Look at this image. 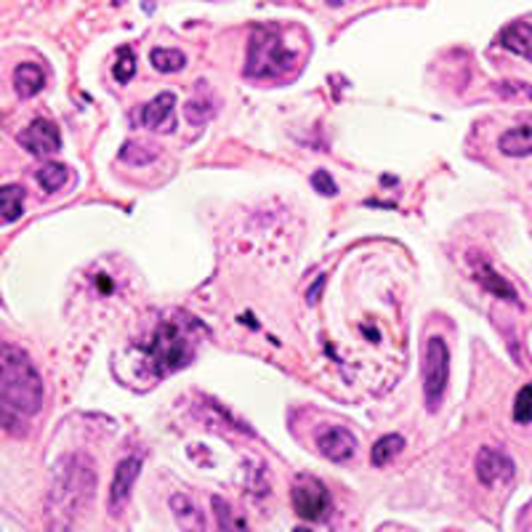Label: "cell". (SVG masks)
<instances>
[{"instance_id": "1", "label": "cell", "mask_w": 532, "mask_h": 532, "mask_svg": "<svg viewBox=\"0 0 532 532\" xmlns=\"http://www.w3.org/2000/svg\"><path fill=\"white\" fill-rule=\"evenodd\" d=\"M43 407V381L33 359L16 346H0V421L19 426Z\"/></svg>"}, {"instance_id": "2", "label": "cell", "mask_w": 532, "mask_h": 532, "mask_svg": "<svg viewBox=\"0 0 532 532\" xmlns=\"http://www.w3.org/2000/svg\"><path fill=\"white\" fill-rule=\"evenodd\" d=\"M195 327H197V322H192L189 317L163 319L157 325L152 338L142 344L144 365H146L152 378L171 376L178 367L189 365V359L195 356V344H197L192 336Z\"/></svg>"}, {"instance_id": "3", "label": "cell", "mask_w": 532, "mask_h": 532, "mask_svg": "<svg viewBox=\"0 0 532 532\" xmlns=\"http://www.w3.org/2000/svg\"><path fill=\"white\" fill-rule=\"evenodd\" d=\"M293 65H296V56L293 51H287L277 25H256L250 30L246 77H253V80L280 77Z\"/></svg>"}, {"instance_id": "4", "label": "cell", "mask_w": 532, "mask_h": 532, "mask_svg": "<svg viewBox=\"0 0 532 532\" xmlns=\"http://www.w3.org/2000/svg\"><path fill=\"white\" fill-rule=\"evenodd\" d=\"M447 384H450V349L442 336H431L424 356V396L428 413H437Z\"/></svg>"}, {"instance_id": "5", "label": "cell", "mask_w": 532, "mask_h": 532, "mask_svg": "<svg viewBox=\"0 0 532 532\" xmlns=\"http://www.w3.org/2000/svg\"><path fill=\"white\" fill-rule=\"evenodd\" d=\"M293 508L301 519L309 522H322L333 511V503L327 496V487L319 482L317 477H298L293 485Z\"/></svg>"}, {"instance_id": "6", "label": "cell", "mask_w": 532, "mask_h": 532, "mask_svg": "<svg viewBox=\"0 0 532 532\" xmlns=\"http://www.w3.org/2000/svg\"><path fill=\"white\" fill-rule=\"evenodd\" d=\"M517 474V466L514 461L497 450V447H482L479 456H477V477L485 487H496V485H506L511 482Z\"/></svg>"}, {"instance_id": "7", "label": "cell", "mask_w": 532, "mask_h": 532, "mask_svg": "<svg viewBox=\"0 0 532 532\" xmlns=\"http://www.w3.org/2000/svg\"><path fill=\"white\" fill-rule=\"evenodd\" d=\"M317 447L319 453L333 463H346L355 458L356 453V437L344 428V426H325L317 431Z\"/></svg>"}, {"instance_id": "8", "label": "cell", "mask_w": 532, "mask_h": 532, "mask_svg": "<svg viewBox=\"0 0 532 532\" xmlns=\"http://www.w3.org/2000/svg\"><path fill=\"white\" fill-rule=\"evenodd\" d=\"M136 117H139V125H144V128L174 134L176 131V96L168 94V91L155 96L152 102H146L136 112Z\"/></svg>"}, {"instance_id": "9", "label": "cell", "mask_w": 532, "mask_h": 532, "mask_svg": "<svg viewBox=\"0 0 532 532\" xmlns=\"http://www.w3.org/2000/svg\"><path fill=\"white\" fill-rule=\"evenodd\" d=\"M139 474H142V461L136 456H128V458L117 463L115 477H112V487H109V511L112 514H120L125 508Z\"/></svg>"}, {"instance_id": "10", "label": "cell", "mask_w": 532, "mask_h": 532, "mask_svg": "<svg viewBox=\"0 0 532 532\" xmlns=\"http://www.w3.org/2000/svg\"><path fill=\"white\" fill-rule=\"evenodd\" d=\"M19 144L27 149V152H33V155H51V152H56L59 146H62V136H59V128L51 123V120H45V117H37L33 120L22 134H19Z\"/></svg>"}, {"instance_id": "11", "label": "cell", "mask_w": 532, "mask_h": 532, "mask_svg": "<svg viewBox=\"0 0 532 532\" xmlns=\"http://www.w3.org/2000/svg\"><path fill=\"white\" fill-rule=\"evenodd\" d=\"M497 43H500L506 51H511V54H517V56L527 59V62L532 65V25L530 22H511L508 27H503V30H500Z\"/></svg>"}, {"instance_id": "12", "label": "cell", "mask_w": 532, "mask_h": 532, "mask_svg": "<svg viewBox=\"0 0 532 532\" xmlns=\"http://www.w3.org/2000/svg\"><path fill=\"white\" fill-rule=\"evenodd\" d=\"M497 149L506 157H527V155H532V117H525L517 128L506 131L497 139Z\"/></svg>"}, {"instance_id": "13", "label": "cell", "mask_w": 532, "mask_h": 532, "mask_svg": "<svg viewBox=\"0 0 532 532\" xmlns=\"http://www.w3.org/2000/svg\"><path fill=\"white\" fill-rule=\"evenodd\" d=\"M45 85V72L35 62H22L14 70V91L19 94V99H33L43 91Z\"/></svg>"}, {"instance_id": "14", "label": "cell", "mask_w": 532, "mask_h": 532, "mask_svg": "<svg viewBox=\"0 0 532 532\" xmlns=\"http://www.w3.org/2000/svg\"><path fill=\"white\" fill-rule=\"evenodd\" d=\"M25 186L19 184H8L0 186V221H16L25 213Z\"/></svg>"}, {"instance_id": "15", "label": "cell", "mask_w": 532, "mask_h": 532, "mask_svg": "<svg viewBox=\"0 0 532 532\" xmlns=\"http://www.w3.org/2000/svg\"><path fill=\"white\" fill-rule=\"evenodd\" d=\"M402 447H405V439H402L399 434H386V437H381V439L373 445L370 461H373L376 468H384V466H389V463L402 453Z\"/></svg>"}, {"instance_id": "16", "label": "cell", "mask_w": 532, "mask_h": 532, "mask_svg": "<svg viewBox=\"0 0 532 532\" xmlns=\"http://www.w3.org/2000/svg\"><path fill=\"white\" fill-rule=\"evenodd\" d=\"M149 62H152L155 70L163 72V75H174V72H181L186 67V56L178 48H152Z\"/></svg>"}, {"instance_id": "17", "label": "cell", "mask_w": 532, "mask_h": 532, "mask_svg": "<svg viewBox=\"0 0 532 532\" xmlns=\"http://www.w3.org/2000/svg\"><path fill=\"white\" fill-rule=\"evenodd\" d=\"M160 157V149L152 146V144L144 142H125L120 149V160L123 163H131V166H149Z\"/></svg>"}, {"instance_id": "18", "label": "cell", "mask_w": 532, "mask_h": 532, "mask_svg": "<svg viewBox=\"0 0 532 532\" xmlns=\"http://www.w3.org/2000/svg\"><path fill=\"white\" fill-rule=\"evenodd\" d=\"M35 178L45 192H59L70 181V171L62 163H45L43 168H37Z\"/></svg>"}, {"instance_id": "19", "label": "cell", "mask_w": 532, "mask_h": 532, "mask_svg": "<svg viewBox=\"0 0 532 532\" xmlns=\"http://www.w3.org/2000/svg\"><path fill=\"white\" fill-rule=\"evenodd\" d=\"M171 508H174V517H176V522L181 527H186V530H200L206 522H203V517L197 514V508L192 506V500L186 496H174L171 497Z\"/></svg>"}, {"instance_id": "20", "label": "cell", "mask_w": 532, "mask_h": 532, "mask_svg": "<svg viewBox=\"0 0 532 532\" xmlns=\"http://www.w3.org/2000/svg\"><path fill=\"white\" fill-rule=\"evenodd\" d=\"M213 508H216V525L221 530H246L248 527V522L243 517H235L232 506L224 497L213 496Z\"/></svg>"}, {"instance_id": "21", "label": "cell", "mask_w": 532, "mask_h": 532, "mask_svg": "<svg viewBox=\"0 0 532 532\" xmlns=\"http://www.w3.org/2000/svg\"><path fill=\"white\" fill-rule=\"evenodd\" d=\"M477 280L485 285L487 290H493L497 296H506L508 301H514V304H519V298H517V290L511 287V285L506 283L503 277H497L496 272L490 269V266H482L479 272H477Z\"/></svg>"}, {"instance_id": "22", "label": "cell", "mask_w": 532, "mask_h": 532, "mask_svg": "<svg viewBox=\"0 0 532 532\" xmlns=\"http://www.w3.org/2000/svg\"><path fill=\"white\" fill-rule=\"evenodd\" d=\"M134 75H136V54H134L131 45H123L117 51V62H115V80L120 85H125V83L134 80Z\"/></svg>"}, {"instance_id": "23", "label": "cell", "mask_w": 532, "mask_h": 532, "mask_svg": "<svg viewBox=\"0 0 532 532\" xmlns=\"http://www.w3.org/2000/svg\"><path fill=\"white\" fill-rule=\"evenodd\" d=\"M497 96L511 102H532V85L525 80H500L496 83Z\"/></svg>"}, {"instance_id": "24", "label": "cell", "mask_w": 532, "mask_h": 532, "mask_svg": "<svg viewBox=\"0 0 532 532\" xmlns=\"http://www.w3.org/2000/svg\"><path fill=\"white\" fill-rule=\"evenodd\" d=\"M514 421L517 424H532V386H522L514 402Z\"/></svg>"}, {"instance_id": "25", "label": "cell", "mask_w": 532, "mask_h": 532, "mask_svg": "<svg viewBox=\"0 0 532 532\" xmlns=\"http://www.w3.org/2000/svg\"><path fill=\"white\" fill-rule=\"evenodd\" d=\"M184 115H186V120H189L192 125H200V123L211 120L213 106H211V102H200V99H192L189 105L184 106Z\"/></svg>"}, {"instance_id": "26", "label": "cell", "mask_w": 532, "mask_h": 532, "mask_svg": "<svg viewBox=\"0 0 532 532\" xmlns=\"http://www.w3.org/2000/svg\"><path fill=\"white\" fill-rule=\"evenodd\" d=\"M312 184H315V189H317L319 195H327V197H333L338 189H336V181L330 178L327 171H317L315 176H312Z\"/></svg>"}, {"instance_id": "27", "label": "cell", "mask_w": 532, "mask_h": 532, "mask_svg": "<svg viewBox=\"0 0 532 532\" xmlns=\"http://www.w3.org/2000/svg\"><path fill=\"white\" fill-rule=\"evenodd\" d=\"M325 283H327V277H325V275H319L317 283H315L312 287H309V290H306V301H309V304H317L319 296H322V287H325Z\"/></svg>"}]
</instances>
